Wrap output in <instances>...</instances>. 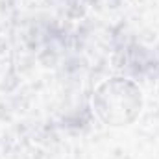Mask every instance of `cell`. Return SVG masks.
I'll use <instances>...</instances> for the list:
<instances>
[{
    "label": "cell",
    "instance_id": "6da1fadb",
    "mask_svg": "<svg viewBox=\"0 0 159 159\" xmlns=\"http://www.w3.org/2000/svg\"><path fill=\"white\" fill-rule=\"evenodd\" d=\"M93 107L107 126H129L143 107L141 89L128 78H111L100 83L93 94Z\"/></svg>",
    "mask_w": 159,
    "mask_h": 159
}]
</instances>
